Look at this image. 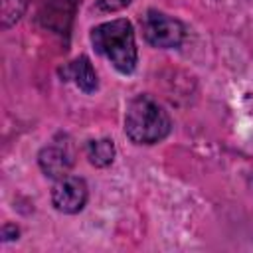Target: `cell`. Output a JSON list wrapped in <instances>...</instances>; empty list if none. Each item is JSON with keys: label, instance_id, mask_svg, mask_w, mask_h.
<instances>
[{"label": "cell", "instance_id": "ba28073f", "mask_svg": "<svg viewBox=\"0 0 253 253\" xmlns=\"http://www.w3.org/2000/svg\"><path fill=\"white\" fill-rule=\"evenodd\" d=\"M26 8V0H2V26L8 28L12 22H18L20 16L24 14Z\"/></svg>", "mask_w": 253, "mask_h": 253}, {"label": "cell", "instance_id": "7a4b0ae2", "mask_svg": "<svg viewBox=\"0 0 253 253\" xmlns=\"http://www.w3.org/2000/svg\"><path fill=\"white\" fill-rule=\"evenodd\" d=\"M168 113L148 95H136L128 101L125 113V132L134 144H156L170 132Z\"/></svg>", "mask_w": 253, "mask_h": 253}, {"label": "cell", "instance_id": "5b68a950", "mask_svg": "<svg viewBox=\"0 0 253 253\" xmlns=\"http://www.w3.org/2000/svg\"><path fill=\"white\" fill-rule=\"evenodd\" d=\"M38 162H40V168L43 170V174L49 178H55V180L67 176L73 166L71 154L67 152L65 146H59V144H49V146L42 148Z\"/></svg>", "mask_w": 253, "mask_h": 253}, {"label": "cell", "instance_id": "8992f818", "mask_svg": "<svg viewBox=\"0 0 253 253\" xmlns=\"http://www.w3.org/2000/svg\"><path fill=\"white\" fill-rule=\"evenodd\" d=\"M67 73H69V77L75 81V85H77L81 91L93 93V91L97 89V73H95V69H93V65H91V61H89L87 55L75 57V59L69 63Z\"/></svg>", "mask_w": 253, "mask_h": 253}, {"label": "cell", "instance_id": "3957f363", "mask_svg": "<svg viewBox=\"0 0 253 253\" xmlns=\"http://www.w3.org/2000/svg\"><path fill=\"white\" fill-rule=\"evenodd\" d=\"M140 24H142L144 40L154 47L160 49L178 47L184 40V26L176 18H170L164 12L148 10Z\"/></svg>", "mask_w": 253, "mask_h": 253}, {"label": "cell", "instance_id": "9c48e42d", "mask_svg": "<svg viewBox=\"0 0 253 253\" xmlns=\"http://www.w3.org/2000/svg\"><path fill=\"white\" fill-rule=\"evenodd\" d=\"M132 0H99V6L101 10L105 12H117V10H123L130 4Z\"/></svg>", "mask_w": 253, "mask_h": 253}, {"label": "cell", "instance_id": "6da1fadb", "mask_svg": "<svg viewBox=\"0 0 253 253\" xmlns=\"http://www.w3.org/2000/svg\"><path fill=\"white\" fill-rule=\"evenodd\" d=\"M91 43L97 53L107 57L121 73H132L136 67V43L132 24L125 18L99 24L91 30Z\"/></svg>", "mask_w": 253, "mask_h": 253}, {"label": "cell", "instance_id": "277c9868", "mask_svg": "<svg viewBox=\"0 0 253 253\" xmlns=\"http://www.w3.org/2000/svg\"><path fill=\"white\" fill-rule=\"evenodd\" d=\"M87 202V184L79 176H63L51 190V204L61 213H77Z\"/></svg>", "mask_w": 253, "mask_h": 253}, {"label": "cell", "instance_id": "30bf717a", "mask_svg": "<svg viewBox=\"0 0 253 253\" xmlns=\"http://www.w3.org/2000/svg\"><path fill=\"white\" fill-rule=\"evenodd\" d=\"M2 237H4V241L14 239V237H18V229L14 225H4L2 227Z\"/></svg>", "mask_w": 253, "mask_h": 253}, {"label": "cell", "instance_id": "52a82bcc", "mask_svg": "<svg viewBox=\"0 0 253 253\" xmlns=\"http://www.w3.org/2000/svg\"><path fill=\"white\" fill-rule=\"evenodd\" d=\"M87 158L93 166L105 168L113 162L115 158V144L111 138H99V140H89L87 144Z\"/></svg>", "mask_w": 253, "mask_h": 253}]
</instances>
